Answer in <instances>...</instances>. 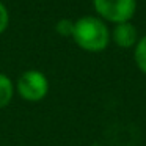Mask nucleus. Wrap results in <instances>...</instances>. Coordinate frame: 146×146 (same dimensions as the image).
I'll return each mask as SVG.
<instances>
[{
  "instance_id": "nucleus-7",
  "label": "nucleus",
  "mask_w": 146,
  "mask_h": 146,
  "mask_svg": "<svg viewBox=\"0 0 146 146\" xmlns=\"http://www.w3.org/2000/svg\"><path fill=\"white\" fill-rule=\"evenodd\" d=\"M55 32L60 36H63V38H71V36H72V32H74V21L66 19V17L60 19L55 24Z\"/></svg>"
},
{
  "instance_id": "nucleus-1",
  "label": "nucleus",
  "mask_w": 146,
  "mask_h": 146,
  "mask_svg": "<svg viewBox=\"0 0 146 146\" xmlns=\"http://www.w3.org/2000/svg\"><path fill=\"white\" fill-rule=\"evenodd\" d=\"M71 38L82 50L86 52H102L110 42L108 27L98 16H83L74 21V32Z\"/></svg>"
},
{
  "instance_id": "nucleus-3",
  "label": "nucleus",
  "mask_w": 146,
  "mask_h": 146,
  "mask_svg": "<svg viewBox=\"0 0 146 146\" xmlns=\"http://www.w3.org/2000/svg\"><path fill=\"white\" fill-rule=\"evenodd\" d=\"M93 8L104 22L116 25L132 19L137 10V0H93Z\"/></svg>"
},
{
  "instance_id": "nucleus-5",
  "label": "nucleus",
  "mask_w": 146,
  "mask_h": 146,
  "mask_svg": "<svg viewBox=\"0 0 146 146\" xmlns=\"http://www.w3.org/2000/svg\"><path fill=\"white\" fill-rule=\"evenodd\" d=\"M14 82L11 80L10 76L0 72V108H5L10 105V102L14 98Z\"/></svg>"
},
{
  "instance_id": "nucleus-6",
  "label": "nucleus",
  "mask_w": 146,
  "mask_h": 146,
  "mask_svg": "<svg viewBox=\"0 0 146 146\" xmlns=\"http://www.w3.org/2000/svg\"><path fill=\"white\" fill-rule=\"evenodd\" d=\"M133 60L138 69L146 74V35L138 39V42L133 47Z\"/></svg>"
},
{
  "instance_id": "nucleus-4",
  "label": "nucleus",
  "mask_w": 146,
  "mask_h": 146,
  "mask_svg": "<svg viewBox=\"0 0 146 146\" xmlns=\"http://www.w3.org/2000/svg\"><path fill=\"white\" fill-rule=\"evenodd\" d=\"M111 39L115 41V44L118 47L123 49H130L135 47V44L138 42V35H137V29L130 22H123L116 24L113 29V32L110 33Z\"/></svg>"
},
{
  "instance_id": "nucleus-2",
  "label": "nucleus",
  "mask_w": 146,
  "mask_h": 146,
  "mask_svg": "<svg viewBox=\"0 0 146 146\" xmlns=\"http://www.w3.org/2000/svg\"><path fill=\"white\" fill-rule=\"evenodd\" d=\"M50 83L42 71L39 69H27L17 77L14 83L16 94L22 101L27 102H39L49 94Z\"/></svg>"
},
{
  "instance_id": "nucleus-8",
  "label": "nucleus",
  "mask_w": 146,
  "mask_h": 146,
  "mask_svg": "<svg viewBox=\"0 0 146 146\" xmlns=\"http://www.w3.org/2000/svg\"><path fill=\"white\" fill-rule=\"evenodd\" d=\"M8 25H10V11H8L7 5L0 0V35L7 32Z\"/></svg>"
}]
</instances>
